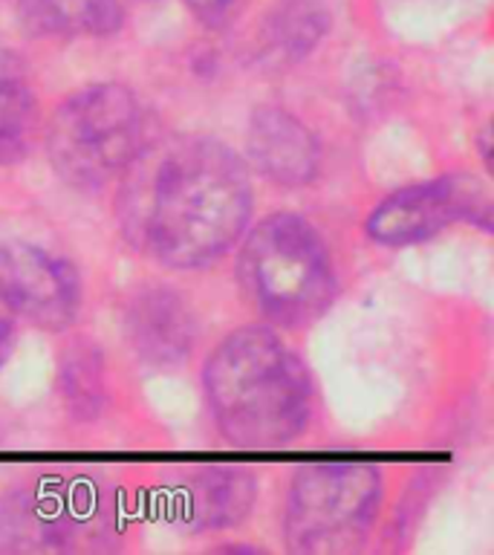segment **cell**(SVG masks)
Instances as JSON below:
<instances>
[{
    "label": "cell",
    "mask_w": 494,
    "mask_h": 555,
    "mask_svg": "<svg viewBox=\"0 0 494 555\" xmlns=\"http://www.w3.org/2000/svg\"><path fill=\"white\" fill-rule=\"evenodd\" d=\"M234 284L258 321L281 333L318 324L341 293L336 255L318 225L292 208L260 217L234 246Z\"/></svg>",
    "instance_id": "cell-3"
},
{
    "label": "cell",
    "mask_w": 494,
    "mask_h": 555,
    "mask_svg": "<svg viewBox=\"0 0 494 555\" xmlns=\"http://www.w3.org/2000/svg\"><path fill=\"white\" fill-rule=\"evenodd\" d=\"M185 9H188L191 15L197 17L203 26H223L225 17L232 15V9L237 0H182Z\"/></svg>",
    "instance_id": "cell-16"
},
{
    "label": "cell",
    "mask_w": 494,
    "mask_h": 555,
    "mask_svg": "<svg viewBox=\"0 0 494 555\" xmlns=\"http://www.w3.org/2000/svg\"><path fill=\"white\" fill-rule=\"evenodd\" d=\"M208 423L234 449H286L310 431L318 390L281 330L263 321L229 330L203 359Z\"/></svg>",
    "instance_id": "cell-2"
},
{
    "label": "cell",
    "mask_w": 494,
    "mask_h": 555,
    "mask_svg": "<svg viewBox=\"0 0 494 555\" xmlns=\"http://www.w3.org/2000/svg\"><path fill=\"white\" fill-rule=\"evenodd\" d=\"M329 26L333 15L321 0H277L258 24V61L272 69L295 67L318 50Z\"/></svg>",
    "instance_id": "cell-13"
},
{
    "label": "cell",
    "mask_w": 494,
    "mask_h": 555,
    "mask_svg": "<svg viewBox=\"0 0 494 555\" xmlns=\"http://www.w3.org/2000/svg\"><path fill=\"white\" fill-rule=\"evenodd\" d=\"M0 301L41 333H67L84 307L81 269L41 243L0 241Z\"/></svg>",
    "instance_id": "cell-8"
},
{
    "label": "cell",
    "mask_w": 494,
    "mask_h": 555,
    "mask_svg": "<svg viewBox=\"0 0 494 555\" xmlns=\"http://www.w3.org/2000/svg\"><path fill=\"white\" fill-rule=\"evenodd\" d=\"M260 498L255 468L203 463L185 468L168 486V518L185 535H220L240 529Z\"/></svg>",
    "instance_id": "cell-9"
},
{
    "label": "cell",
    "mask_w": 494,
    "mask_h": 555,
    "mask_svg": "<svg viewBox=\"0 0 494 555\" xmlns=\"http://www.w3.org/2000/svg\"><path fill=\"white\" fill-rule=\"evenodd\" d=\"M121 338L145 367L173 371L194 353L199 319L177 286H139L121 304Z\"/></svg>",
    "instance_id": "cell-10"
},
{
    "label": "cell",
    "mask_w": 494,
    "mask_h": 555,
    "mask_svg": "<svg viewBox=\"0 0 494 555\" xmlns=\"http://www.w3.org/2000/svg\"><path fill=\"white\" fill-rule=\"evenodd\" d=\"M243 159L277 189H310L324 165L318 133L281 104H258L243 128Z\"/></svg>",
    "instance_id": "cell-11"
},
{
    "label": "cell",
    "mask_w": 494,
    "mask_h": 555,
    "mask_svg": "<svg viewBox=\"0 0 494 555\" xmlns=\"http://www.w3.org/2000/svg\"><path fill=\"white\" fill-rule=\"evenodd\" d=\"M58 393L67 414L78 423L99 420L107 402V367L104 353L90 338H76L58 359Z\"/></svg>",
    "instance_id": "cell-15"
},
{
    "label": "cell",
    "mask_w": 494,
    "mask_h": 555,
    "mask_svg": "<svg viewBox=\"0 0 494 555\" xmlns=\"http://www.w3.org/2000/svg\"><path fill=\"white\" fill-rule=\"evenodd\" d=\"M21 33L38 41L110 38L125 26L121 0H15Z\"/></svg>",
    "instance_id": "cell-14"
},
{
    "label": "cell",
    "mask_w": 494,
    "mask_h": 555,
    "mask_svg": "<svg viewBox=\"0 0 494 555\" xmlns=\"http://www.w3.org/2000/svg\"><path fill=\"white\" fill-rule=\"evenodd\" d=\"M489 145H492V130H489V125H483V130L477 133V147H480V163H483V168H489Z\"/></svg>",
    "instance_id": "cell-18"
},
{
    "label": "cell",
    "mask_w": 494,
    "mask_h": 555,
    "mask_svg": "<svg viewBox=\"0 0 494 555\" xmlns=\"http://www.w3.org/2000/svg\"><path fill=\"white\" fill-rule=\"evenodd\" d=\"M17 341V319L15 312L9 310L6 304L0 301V371L6 367L12 353H15Z\"/></svg>",
    "instance_id": "cell-17"
},
{
    "label": "cell",
    "mask_w": 494,
    "mask_h": 555,
    "mask_svg": "<svg viewBox=\"0 0 494 555\" xmlns=\"http://www.w3.org/2000/svg\"><path fill=\"white\" fill-rule=\"evenodd\" d=\"M388 503V477L376 463H303L281 503V541L298 555H347L367 546Z\"/></svg>",
    "instance_id": "cell-5"
},
{
    "label": "cell",
    "mask_w": 494,
    "mask_h": 555,
    "mask_svg": "<svg viewBox=\"0 0 494 555\" xmlns=\"http://www.w3.org/2000/svg\"><path fill=\"white\" fill-rule=\"evenodd\" d=\"M492 185L474 171H448L407 182L373 203L364 237L379 249H407L466 225L492 234Z\"/></svg>",
    "instance_id": "cell-7"
},
{
    "label": "cell",
    "mask_w": 494,
    "mask_h": 555,
    "mask_svg": "<svg viewBox=\"0 0 494 555\" xmlns=\"http://www.w3.org/2000/svg\"><path fill=\"white\" fill-rule=\"evenodd\" d=\"M41 130V99L32 69L21 52L0 47V168L26 163Z\"/></svg>",
    "instance_id": "cell-12"
},
{
    "label": "cell",
    "mask_w": 494,
    "mask_h": 555,
    "mask_svg": "<svg viewBox=\"0 0 494 555\" xmlns=\"http://www.w3.org/2000/svg\"><path fill=\"white\" fill-rule=\"evenodd\" d=\"M119 180L121 234L168 272L220 263L255 217L249 165L211 133L147 145Z\"/></svg>",
    "instance_id": "cell-1"
},
{
    "label": "cell",
    "mask_w": 494,
    "mask_h": 555,
    "mask_svg": "<svg viewBox=\"0 0 494 555\" xmlns=\"http://www.w3.org/2000/svg\"><path fill=\"white\" fill-rule=\"evenodd\" d=\"M41 137L52 173L81 194L107 189L151 145L145 104L119 81L73 90L52 111Z\"/></svg>",
    "instance_id": "cell-4"
},
{
    "label": "cell",
    "mask_w": 494,
    "mask_h": 555,
    "mask_svg": "<svg viewBox=\"0 0 494 555\" xmlns=\"http://www.w3.org/2000/svg\"><path fill=\"white\" fill-rule=\"evenodd\" d=\"M116 494L90 475H41L0 501V544L6 550H84L116 535Z\"/></svg>",
    "instance_id": "cell-6"
}]
</instances>
